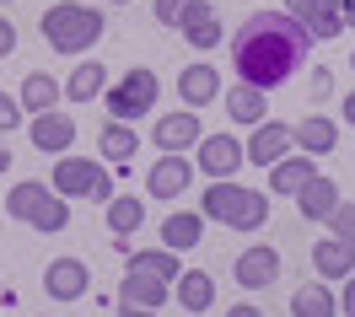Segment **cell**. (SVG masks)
<instances>
[{
    "label": "cell",
    "instance_id": "35",
    "mask_svg": "<svg viewBox=\"0 0 355 317\" xmlns=\"http://www.w3.org/2000/svg\"><path fill=\"white\" fill-rule=\"evenodd\" d=\"M339 317H355V274L345 280V296H339Z\"/></svg>",
    "mask_w": 355,
    "mask_h": 317
},
{
    "label": "cell",
    "instance_id": "24",
    "mask_svg": "<svg viewBox=\"0 0 355 317\" xmlns=\"http://www.w3.org/2000/svg\"><path fill=\"white\" fill-rule=\"evenodd\" d=\"M291 317H339V296L329 291V280H312L302 291H291Z\"/></svg>",
    "mask_w": 355,
    "mask_h": 317
},
{
    "label": "cell",
    "instance_id": "6",
    "mask_svg": "<svg viewBox=\"0 0 355 317\" xmlns=\"http://www.w3.org/2000/svg\"><path fill=\"white\" fill-rule=\"evenodd\" d=\"M156 97H162V81H156V70L135 65L119 75V87L108 91V114L119 118V124H130V118H146L156 108Z\"/></svg>",
    "mask_w": 355,
    "mask_h": 317
},
{
    "label": "cell",
    "instance_id": "27",
    "mask_svg": "<svg viewBox=\"0 0 355 317\" xmlns=\"http://www.w3.org/2000/svg\"><path fill=\"white\" fill-rule=\"evenodd\" d=\"M183 38H189L194 48H216V44H221V17H216V6H210V0L194 6V17L183 22Z\"/></svg>",
    "mask_w": 355,
    "mask_h": 317
},
{
    "label": "cell",
    "instance_id": "38",
    "mask_svg": "<svg viewBox=\"0 0 355 317\" xmlns=\"http://www.w3.org/2000/svg\"><path fill=\"white\" fill-rule=\"evenodd\" d=\"M339 17H345V27L355 33V0H339Z\"/></svg>",
    "mask_w": 355,
    "mask_h": 317
},
{
    "label": "cell",
    "instance_id": "23",
    "mask_svg": "<svg viewBox=\"0 0 355 317\" xmlns=\"http://www.w3.org/2000/svg\"><path fill=\"white\" fill-rule=\"evenodd\" d=\"M226 114L237 118V124H264V118H269V91L248 87V81L226 87Z\"/></svg>",
    "mask_w": 355,
    "mask_h": 317
},
{
    "label": "cell",
    "instance_id": "7",
    "mask_svg": "<svg viewBox=\"0 0 355 317\" xmlns=\"http://www.w3.org/2000/svg\"><path fill=\"white\" fill-rule=\"evenodd\" d=\"M194 151H200V167L210 172V183H216V178H232L237 167H248V145L237 135H205Z\"/></svg>",
    "mask_w": 355,
    "mask_h": 317
},
{
    "label": "cell",
    "instance_id": "20",
    "mask_svg": "<svg viewBox=\"0 0 355 317\" xmlns=\"http://www.w3.org/2000/svg\"><path fill=\"white\" fill-rule=\"evenodd\" d=\"M119 301L124 307H151V312H162L167 301H173V285H162V280H151V274H124V285H119Z\"/></svg>",
    "mask_w": 355,
    "mask_h": 317
},
{
    "label": "cell",
    "instance_id": "1",
    "mask_svg": "<svg viewBox=\"0 0 355 317\" xmlns=\"http://www.w3.org/2000/svg\"><path fill=\"white\" fill-rule=\"evenodd\" d=\"M312 44H318V38H312L291 11H253V17L237 27V38H232V65H237V75H243L248 87L275 91L307 65Z\"/></svg>",
    "mask_w": 355,
    "mask_h": 317
},
{
    "label": "cell",
    "instance_id": "21",
    "mask_svg": "<svg viewBox=\"0 0 355 317\" xmlns=\"http://www.w3.org/2000/svg\"><path fill=\"white\" fill-rule=\"evenodd\" d=\"M178 97H183V108H205V102H216L221 97V75L210 65H189L178 75Z\"/></svg>",
    "mask_w": 355,
    "mask_h": 317
},
{
    "label": "cell",
    "instance_id": "4",
    "mask_svg": "<svg viewBox=\"0 0 355 317\" xmlns=\"http://www.w3.org/2000/svg\"><path fill=\"white\" fill-rule=\"evenodd\" d=\"M6 215L22 221V226H38V231H65L70 226V204L49 183H17L6 194Z\"/></svg>",
    "mask_w": 355,
    "mask_h": 317
},
{
    "label": "cell",
    "instance_id": "22",
    "mask_svg": "<svg viewBox=\"0 0 355 317\" xmlns=\"http://www.w3.org/2000/svg\"><path fill=\"white\" fill-rule=\"evenodd\" d=\"M291 140H296V151H307V156H329L334 145H339V124L334 118H302L296 129H291Z\"/></svg>",
    "mask_w": 355,
    "mask_h": 317
},
{
    "label": "cell",
    "instance_id": "43",
    "mask_svg": "<svg viewBox=\"0 0 355 317\" xmlns=\"http://www.w3.org/2000/svg\"><path fill=\"white\" fill-rule=\"evenodd\" d=\"M350 70H355V48H350Z\"/></svg>",
    "mask_w": 355,
    "mask_h": 317
},
{
    "label": "cell",
    "instance_id": "29",
    "mask_svg": "<svg viewBox=\"0 0 355 317\" xmlns=\"http://www.w3.org/2000/svg\"><path fill=\"white\" fill-rule=\"evenodd\" d=\"M130 258V269L135 274H151V280H162V285H173L178 274V253H167V248H151V253H124Z\"/></svg>",
    "mask_w": 355,
    "mask_h": 317
},
{
    "label": "cell",
    "instance_id": "44",
    "mask_svg": "<svg viewBox=\"0 0 355 317\" xmlns=\"http://www.w3.org/2000/svg\"><path fill=\"white\" fill-rule=\"evenodd\" d=\"M113 6H130V0H113Z\"/></svg>",
    "mask_w": 355,
    "mask_h": 317
},
{
    "label": "cell",
    "instance_id": "31",
    "mask_svg": "<svg viewBox=\"0 0 355 317\" xmlns=\"http://www.w3.org/2000/svg\"><path fill=\"white\" fill-rule=\"evenodd\" d=\"M194 6H200V0H156V22L173 27V33H183V22L194 17Z\"/></svg>",
    "mask_w": 355,
    "mask_h": 317
},
{
    "label": "cell",
    "instance_id": "18",
    "mask_svg": "<svg viewBox=\"0 0 355 317\" xmlns=\"http://www.w3.org/2000/svg\"><path fill=\"white\" fill-rule=\"evenodd\" d=\"M173 296H178L183 312H210V307H216V280L205 269H183L173 280Z\"/></svg>",
    "mask_w": 355,
    "mask_h": 317
},
{
    "label": "cell",
    "instance_id": "3",
    "mask_svg": "<svg viewBox=\"0 0 355 317\" xmlns=\"http://www.w3.org/2000/svg\"><path fill=\"white\" fill-rule=\"evenodd\" d=\"M44 44L54 54H87L97 38H103V11H92L81 0H60V6H49L44 11Z\"/></svg>",
    "mask_w": 355,
    "mask_h": 317
},
{
    "label": "cell",
    "instance_id": "37",
    "mask_svg": "<svg viewBox=\"0 0 355 317\" xmlns=\"http://www.w3.org/2000/svg\"><path fill=\"white\" fill-rule=\"evenodd\" d=\"M226 317H264V312H259L253 301H237V307H226Z\"/></svg>",
    "mask_w": 355,
    "mask_h": 317
},
{
    "label": "cell",
    "instance_id": "28",
    "mask_svg": "<svg viewBox=\"0 0 355 317\" xmlns=\"http://www.w3.org/2000/svg\"><path fill=\"white\" fill-rule=\"evenodd\" d=\"M103 87H108V70L97 65V60H87V65H76V70H70L65 97H70V102H92V97H103Z\"/></svg>",
    "mask_w": 355,
    "mask_h": 317
},
{
    "label": "cell",
    "instance_id": "33",
    "mask_svg": "<svg viewBox=\"0 0 355 317\" xmlns=\"http://www.w3.org/2000/svg\"><path fill=\"white\" fill-rule=\"evenodd\" d=\"M17 124H22V97L0 91V129H17Z\"/></svg>",
    "mask_w": 355,
    "mask_h": 317
},
{
    "label": "cell",
    "instance_id": "32",
    "mask_svg": "<svg viewBox=\"0 0 355 317\" xmlns=\"http://www.w3.org/2000/svg\"><path fill=\"white\" fill-rule=\"evenodd\" d=\"M329 237H339V242H350L355 248V204H334V215H329Z\"/></svg>",
    "mask_w": 355,
    "mask_h": 317
},
{
    "label": "cell",
    "instance_id": "34",
    "mask_svg": "<svg viewBox=\"0 0 355 317\" xmlns=\"http://www.w3.org/2000/svg\"><path fill=\"white\" fill-rule=\"evenodd\" d=\"M307 91H312V102H318V97H329V91H334V70L318 65V70H312V81H307Z\"/></svg>",
    "mask_w": 355,
    "mask_h": 317
},
{
    "label": "cell",
    "instance_id": "10",
    "mask_svg": "<svg viewBox=\"0 0 355 317\" xmlns=\"http://www.w3.org/2000/svg\"><path fill=\"white\" fill-rule=\"evenodd\" d=\"M189 178H194V161H183V156H173V151H162V161H151L146 194H151V199H183Z\"/></svg>",
    "mask_w": 355,
    "mask_h": 317
},
{
    "label": "cell",
    "instance_id": "8",
    "mask_svg": "<svg viewBox=\"0 0 355 317\" xmlns=\"http://www.w3.org/2000/svg\"><path fill=\"white\" fill-rule=\"evenodd\" d=\"M248 145V161L253 167H275L280 156H291L296 151V140H291V124H280V118H264V124H253V140H243Z\"/></svg>",
    "mask_w": 355,
    "mask_h": 317
},
{
    "label": "cell",
    "instance_id": "13",
    "mask_svg": "<svg viewBox=\"0 0 355 317\" xmlns=\"http://www.w3.org/2000/svg\"><path fill=\"white\" fill-rule=\"evenodd\" d=\"M151 140L162 145V151L183 156L189 145H200V140H205V129H200V118H194V108H183V114H167V118H156Z\"/></svg>",
    "mask_w": 355,
    "mask_h": 317
},
{
    "label": "cell",
    "instance_id": "9",
    "mask_svg": "<svg viewBox=\"0 0 355 317\" xmlns=\"http://www.w3.org/2000/svg\"><path fill=\"white\" fill-rule=\"evenodd\" d=\"M44 291L54 296V301H81V296L92 291V269L81 258H54L44 269Z\"/></svg>",
    "mask_w": 355,
    "mask_h": 317
},
{
    "label": "cell",
    "instance_id": "17",
    "mask_svg": "<svg viewBox=\"0 0 355 317\" xmlns=\"http://www.w3.org/2000/svg\"><path fill=\"white\" fill-rule=\"evenodd\" d=\"M312 172H318V161H312L307 151H291V156H280L269 167V194H291V199H296Z\"/></svg>",
    "mask_w": 355,
    "mask_h": 317
},
{
    "label": "cell",
    "instance_id": "36",
    "mask_svg": "<svg viewBox=\"0 0 355 317\" xmlns=\"http://www.w3.org/2000/svg\"><path fill=\"white\" fill-rule=\"evenodd\" d=\"M11 48H17V27H11V22H6V17H0V60H6Z\"/></svg>",
    "mask_w": 355,
    "mask_h": 317
},
{
    "label": "cell",
    "instance_id": "40",
    "mask_svg": "<svg viewBox=\"0 0 355 317\" xmlns=\"http://www.w3.org/2000/svg\"><path fill=\"white\" fill-rule=\"evenodd\" d=\"M345 118H350V124H355V91H350V97H345Z\"/></svg>",
    "mask_w": 355,
    "mask_h": 317
},
{
    "label": "cell",
    "instance_id": "15",
    "mask_svg": "<svg viewBox=\"0 0 355 317\" xmlns=\"http://www.w3.org/2000/svg\"><path fill=\"white\" fill-rule=\"evenodd\" d=\"M312 269H318V280H350L355 274V248L339 242V237H318V242H312Z\"/></svg>",
    "mask_w": 355,
    "mask_h": 317
},
{
    "label": "cell",
    "instance_id": "2",
    "mask_svg": "<svg viewBox=\"0 0 355 317\" xmlns=\"http://www.w3.org/2000/svg\"><path fill=\"white\" fill-rule=\"evenodd\" d=\"M200 204H205L210 221H221V226H232V231H259L269 221V199L259 188H243L237 178H216L205 188Z\"/></svg>",
    "mask_w": 355,
    "mask_h": 317
},
{
    "label": "cell",
    "instance_id": "19",
    "mask_svg": "<svg viewBox=\"0 0 355 317\" xmlns=\"http://www.w3.org/2000/svg\"><path fill=\"white\" fill-rule=\"evenodd\" d=\"M200 237H205V215H194V210H173V215L162 221V248L167 253L200 248Z\"/></svg>",
    "mask_w": 355,
    "mask_h": 317
},
{
    "label": "cell",
    "instance_id": "11",
    "mask_svg": "<svg viewBox=\"0 0 355 317\" xmlns=\"http://www.w3.org/2000/svg\"><path fill=\"white\" fill-rule=\"evenodd\" d=\"M232 274H237L243 291H264V285L280 280V253H275V248H243V253H237V264H232Z\"/></svg>",
    "mask_w": 355,
    "mask_h": 317
},
{
    "label": "cell",
    "instance_id": "14",
    "mask_svg": "<svg viewBox=\"0 0 355 317\" xmlns=\"http://www.w3.org/2000/svg\"><path fill=\"white\" fill-rule=\"evenodd\" d=\"M27 135H33V145L38 151H54V156H70V145H76V118H60V114H38L27 118Z\"/></svg>",
    "mask_w": 355,
    "mask_h": 317
},
{
    "label": "cell",
    "instance_id": "26",
    "mask_svg": "<svg viewBox=\"0 0 355 317\" xmlns=\"http://www.w3.org/2000/svg\"><path fill=\"white\" fill-rule=\"evenodd\" d=\"M97 151H103V161H135V151H140V135H135L130 124H103V135H97Z\"/></svg>",
    "mask_w": 355,
    "mask_h": 317
},
{
    "label": "cell",
    "instance_id": "16",
    "mask_svg": "<svg viewBox=\"0 0 355 317\" xmlns=\"http://www.w3.org/2000/svg\"><path fill=\"white\" fill-rule=\"evenodd\" d=\"M334 204H339V183L323 178V172H312L302 183V194H296V210H302V221H329Z\"/></svg>",
    "mask_w": 355,
    "mask_h": 317
},
{
    "label": "cell",
    "instance_id": "41",
    "mask_svg": "<svg viewBox=\"0 0 355 317\" xmlns=\"http://www.w3.org/2000/svg\"><path fill=\"white\" fill-rule=\"evenodd\" d=\"M6 167H11V145H0V172H6Z\"/></svg>",
    "mask_w": 355,
    "mask_h": 317
},
{
    "label": "cell",
    "instance_id": "25",
    "mask_svg": "<svg viewBox=\"0 0 355 317\" xmlns=\"http://www.w3.org/2000/svg\"><path fill=\"white\" fill-rule=\"evenodd\" d=\"M60 97H65V87H60V81H54V75H44V70H33V75H27L22 81V114H54V102H60Z\"/></svg>",
    "mask_w": 355,
    "mask_h": 317
},
{
    "label": "cell",
    "instance_id": "12",
    "mask_svg": "<svg viewBox=\"0 0 355 317\" xmlns=\"http://www.w3.org/2000/svg\"><path fill=\"white\" fill-rule=\"evenodd\" d=\"M286 11L307 27L312 38H339L345 17H339V0H286Z\"/></svg>",
    "mask_w": 355,
    "mask_h": 317
},
{
    "label": "cell",
    "instance_id": "5",
    "mask_svg": "<svg viewBox=\"0 0 355 317\" xmlns=\"http://www.w3.org/2000/svg\"><path fill=\"white\" fill-rule=\"evenodd\" d=\"M49 188H54L60 199H113L108 172H103L92 156H60V161H54Z\"/></svg>",
    "mask_w": 355,
    "mask_h": 317
},
{
    "label": "cell",
    "instance_id": "42",
    "mask_svg": "<svg viewBox=\"0 0 355 317\" xmlns=\"http://www.w3.org/2000/svg\"><path fill=\"white\" fill-rule=\"evenodd\" d=\"M6 307H11V291H6V280H0V312H6Z\"/></svg>",
    "mask_w": 355,
    "mask_h": 317
},
{
    "label": "cell",
    "instance_id": "30",
    "mask_svg": "<svg viewBox=\"0 0 355 317\" xmlns=\"http://www.w3.org/2000/svg\"><path fill=\"white\" fill-rule=\"evenodd\" d=\"M146 226V204L135 199V194H119V199H108V231L113 237H130V231Z\"/></svg>",
    "mask_w": 355,
    "mask_h": 317
},
{
    "label": "cell",
    "instance_id": "39",
    "mask_svg": "<svg viewBox=\"0 0 355 317\" xmlns=\"http://www.w3.org/2000/svg\"><path fill=\"white\" fill-rule=\"evenodd\" d=\"M119 317H156L151 307H124V301H119Z\"/></svg>",
    "mask_w": 355,
    "mask_h": 317
}]
</instances>
